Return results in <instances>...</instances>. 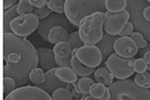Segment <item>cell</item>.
Masks as SVG:
<instances>
[{"label":"cell","mask_w":150,"mask_h":100,"mask_svg":"<svg viewBox=\"0 0 150 100\" xmlns=\"http://www.w3.org/2000/svg\"><path fill=\"white\" fill-rule=\"evenodd\" d=\"M56 64L59 65V67H68L71 68V57L69 58H60L55 56Z\"/></svg>","instance_id":"35"},{"label":"cell","mask_w":150,"mask_h":100,"mask_svg":"<svg viewBox=\"0 0 150 100\" xmlns=\"http://www.w3.org/2000/svg\"><path fill=\"white\" fill-rule=\"evenodd\" d=\"M52 100H73L71 92L66 88H59L55 90L51 95Z\"/></svg>","instance_id":"28"},{"label":"cell","mask_w":150,"mask_h":100,"mask_svg":"<svg viewBox=\"0 0 150 100\" xmlns=\"http://www.w3.org/2000/svg\"><path fill=\"white\" fill-rule=\"evenodd\" d=\"M68 36L69 34L67 32L66 28L63 27V26H55V27L50 29L48 38H49L50 43H52V44H58L60 42L67 41Z\"/></svg>","instance_id":"17"},{"label":"cell","mask_w":150,"mask_h":100,"mask_svg":"<svg viewBox=\"0 0 150 100\" xmlns=\"http://www.w3.org/2000/svg\"><path fill=\"white\" fill-rule=\"evenodd\" d=\"M34 11V7L29 3V1L26 0H20L17 4V13L19 16L27 15V14H31Z\"/></svg>","instance_id":"27"},{"label":"cell","mask_w":150,"mask_h":100,"mask_svg":"<svg viewBox=\"0 0 150 100\" xmlns=\"http://www.w3.org/2000/svg\"><path fill=\"white\" fill-rule=\"evenodd\" d=\"M53 52L56 57L60 58H69L71 57V53H72V48L70 47V45L68 44L67 41L64 42H60L58 44H55L53 47Z\"/></svg>","instance_id":"21"},{"label":"cell","mask_w":150,"mask_h":100,"mask_svg":"<svg viewBox=\"0 0 150 100\" xmlns=\"http://www.w3.org/2000/svg\"><path fill=\"white\" fill-rule=\"evenodd\" d=\"M38 52L26 38L13 33L3 34V76L13 78L18 87L25 86L29 74L37 68Z\"/></svg>","instance_id":"1"},{"label":"cell","mask_w":150,"mask_h":100,"mask_svg":"<svg viewBox=\"0 0 150 100\" xmlns=\"http://www.w3.org/2000/svg\"><path fill=\"white\" fill-rule=\"evenodd\" d=\"M70 92H71L72 96H73L74 98H79V97H80L81 95H82V94L80 93V92H78V91H77L76 89L74 88V86H73V89H72V90H71V91H70Z\"/></svg>","instance_id":"41"},{"label":"cell","mask_w":150,"mask_h":100,"mask_svg":"<svg viewBox=\"0 0 150 100\" xmlns=\"http://www.w3.org/2000/svg\"><path fill=\"white\" fill-rule=\"evenodd\" d=\"M94 78H95L97 83L103 84L106 87H109L113 83L114 76L106 67H100L94 71Z\"/></svg>","instance_id":"18"},{"label":"cell","mask_w":150,"mask_h":100,"mask_svg":"<svg viewBox=\"0 0 150 100\" xmlns=\"http://www.w3.org/2000/svg\"><path fill=\"white\" fill-rule=\"evenodd\" d=\"M106 88H107V87L104 86L103 84H100V83H97V82H96V83H94L92 86H91L90 95L92 97H94V98L100 100L103 97L104 93H105Z\"/></svg>","instance_id":"30"},{"label":"cell","mask_w":150,"mask_h":100,"mask_svg":"<svg viewBox=\"0 0 150 100\" xmlns=\"http://www.w3.org/2000/svg\"><path fill=\"white\" fill-rule=\"evenodd\" d=\"M149 3H150V0H149Z\"/></svg>","instance_id":"46"},{"label":"cell","mask_w":150,"mask_h":100,"mask_svg":"<svg viewBox=\"0 0 150 100\" xmlns=\"http://www.w3.org/2000/svg\"><path fill=\"white\" fill-rule=\"evenodd\" d=\"M134 82L139 87L145 89L150 88V72L145 71L144 73H137L134 76Z\"/></svg>","instance_id":"23"},{"label":"cell","mask_w":150,"mask_h":100,"mask_svg":"<svg viewBox=\"0 0 150 100\" xmlns=\"http://www.w3.org/2000/svg\"><path fill=\"white\" fill-rule=\"evenodd\" d=\"M38 57H39V65L45 72L55 68L56 60L55 54L52 49L49 48H38Z\"/></svg>","instance_id":"13"},{"label":"cell","mask_w":150,"mask_h":100,"mask_svg":"<svg viewBox=\"0 0 150 100\" xmlns=\"http://www.w3.org/2000/svg\"><path fill=\"white\" fill-rule=\"evenodd\" d=\"M39 18L34 13L18 16L12 20L10 28L13 34L21 38H25L32 34L39 26Z\"/></svg>","instance_id":"6"},{"label":"cell","mask_w":150,"mask_h":100,"mask_svg":"<svg viewBox=\"0 0 150 100\" xmlns=\"http://www.w3.org/2000/svg\"><path fill=\"white\" fill-rule=\"evenodd\" d=\"M134 27H133V24L131 22H128L125 27L123 28V30L119 33V37H126V36H130L131 34L134 32Z\"/></svg>","instance_id":"34"},{"label":"cell","mask_w":150,"mask_h":100,"mask_svg":"<svg viewBox=\"0 0 150 100\" xmlns=\"http://www.w3.org/2000/svg\"><path fill=\"white\" fill-rule=\"evenodd\" d=\"M129 37L131 38L135 43H136V45H137V47H138V49H139V48L143 49V48H146L147 46H148V43H147L146 39L143 37V35H142L141 33H139V32H133L131 35L129 36Z\"/></svg>","instance_id":"31"},{"label":"cell","mask_w":150,"mask_h":100,"mask_svg":"<svg viewBox=\"0 0 150 100\" xmlns=\"http://www.w3.org/2000/svg\"><path fill=\"white\" fill-rule=\"evenodd\" d=\"M78 83L79 91L82 95H88L90 94V88L94 84V80L90 77H81L77 81Z\"/></svg>","instance_id":"24"},{"label":"cell","mask_w":150,"mask_h":100,"mask_svg":"<svg viewBox=\"0 0 150 100\" xmlns=\"http://www.w3.org/2000/svg\"><path fill=\"white\" fill-rule=\"evenodd\" d=\"M76 56L82 64L89 68L98 67L103 60L102 53L96 45H83L77 49Z\"/></svg>","instance_id":"9"},{"label":"cell","mask_w":150,"mask_h":100,"mask_svg":"<svg viewBox=\"0 0 150 100\" xmlns=\"http://www.w3.org/2000/svg\"><path fill=\"white\" fill-rule=\"evenodd\" d=\"M55 75L59 80L66 84H73L78 81L77 74L72 68L68 67H57Z\"/></svg>","instance_id":"16"},{"label":"cell","mask_w":150,"mask_h":100,"mask_svg":"<svg viewBox=\"0 0 150 100\" xmlns=\"http://www.w3.org/2000/svg\"><path fill=\"white\" fill-rule=\"evenodd\" d=\"M80 100H98V99L94 98V97H92L90 94H89V95H82Z\"/></svg>","instance_id":"42"},{"label":"cell","mask_w":150,"mask_h":100,"mask_svg":"<svg viewBox=\"0 0 150 100\" xmlns=\"http://www.w3.org/2000/svg\"><path fill=\"white\" fill-rule=\"evenodd\" d=\"M105 1L99 0H66L65 1V15L74 26H79L84 17L95 12H104Z\"/></svg>","instance_id":"2"},{"label":"cell","mask_w":150,"mask_h":100,"mask_svg":"<svg viewBox=\"0 0 150 100\" xmlns=\"http://www.w3.org/2000/svg\"><path fill=\"white\" fill-rule=\"evenodd\" d=\"M29 3L35 8H42V7L47 6V0H29Z\"/></svg>","instance_id":"36"},{"label":"cell","mask_w":150,"mask_h":100,"mask_svg":"<svg viewBox=\"0 0 150 100\" xmlns=\"http://www.w3.org/2000/svg\"><path fill=\"white\" fill-rule=\"evenodd\" d=\"M115 36H111L109 34H104L102 40L97 44V47L100 49L101 53H102L103 60H106L109 56L114 53V43L116 41Z\"/></svg>","instance_id":"14"},{"label":"cell","mask_w":150,"mask_h":100,"mask_svg":"<svg viewBox=\"0 0 150 100\" xmlns=\"http://www.w3.org/2000/svg\"><path fill=\"white\" fill-rule=\"evenodd\" d=\"M106 68L112 73L117 80H125L132 76L134 73V60L126 59L118 56L116 53H112L105 61Z\"/></svg>","instance_id":"5"},{"label":"cell","mask_w":150,"mask_h":100,"mask_svg":"<svg viewBox=\"0 0 150 100\" xmlns=\"http://www.w3.org/2000/svg\"><path fill=\"white\" fill-rule=\"evenodd\" d=\"M67 42H68V44L70 45V47L72 48V50H73V49H78V48L82 47L83 44H84V43L82 42L80 36H79L78 31L69 34L68 39H67Z\"/></svg>","instance_id":"29"},{"label":"cell","mask_w":150,"mask_h":100,"mask_svg":"<svg viewBox=\"0 0 150 100\" xmlns=\"http://www.w3.org/2000/svg\"><path fill=\"white\" fill-rule=\"evenodd\" d=\"M126 0H106L105 8L110 13H119L126 10Z\"/></svg>","instance_id":"20"},{"label":"cell","mask_w":150,"mask_h":100,"mask_svg":"<svg viewBox=\"0 0 150 100\" xmlns=\"http://www.w3.org/2000/svg\"><path fill=\"white\" fill-rule=\"evenodd\" d=\"M56 70L57 67H55L52 68L51 70H48V71L45 72V82L43 84H41L40 86H38L39 88L45 90L48 94H52L55 90L59 88H66L67 84L58 79L57 76L55 75Z\"/></svg>","instance_id":"12"},{"label":"cell","mask_w":150,"mask_h":100,"mask_svg":"<svg viewBox=\"0 0 150 100\" xmlns=\"http://www.w3.org/2000/svg\"><path fill=\"white\" fill-rule=\"evenodd\" d=\"M143 17L146 19L147 21H149V22H150V6H147V7H145V8H144Z\"/></svg>","instance_id":"38"},{"label":"cell","mask_w":150,"mask_h":100,"mask_svg":"<svg viewBox=\"0 0 150 100\" xmlns=\"http://www.w3.org/2000/svg\"><path fill=\"white\" fill-rule=\"evenodd\" d=\"M100 100H110V90H109V87H107V88H106L105 93H104L103 97Z\"/></svg>","instance_id":"39"},{"label":"cell","mask_w":150,"mask_h":100,"mask_svg":"<svg viewBox=\"0 0 150 100\" xmlns=\"http://www.w3.org/2000/svg\"><path fill=\"white\" fill-rule=\"evenodd\" d=\"M104 12H95L84 17L78 26V33L84 45L98 44L103 38Z\"/></svg>","instance_id":"3"},{"label":"cell","mask_w":150,"mask_h":100,"mask_svg":"<svg viewBox=\"0 0 150 100\" xmlns=\"http://www.w3.org/2000/svg\"><path fill=\"white\" fill-rule=\"evenodd\" d=\"M66 89H68L69 91H71L73 89V84H67L66 85Z\"/></svg>","instance_id":"43"},{"label":"cell","mask_w":150,"mask_h":100,"mask_svg":"<svg viewBox=\"0 0 150 100\" xmlns=\"http://www.w3.org/2000/svg\"><path fill=\"white\" fill-rule=\"evenodd\" d=\"M17 13V4L15 6H13L12 8L8 9V10L3 12V33H12L10 24L13 19H15L16 17H18Z\"/></svg>","instance_id":"19"},{"label":"cell","mask_w":150,"mask_h":100,"mask_svg":"<svg viewBox=\"0 0 150 100\" xmlns=\"http://www.w3.org/2000/svg\"><path fill=\"white\" fill-rule=\"evenodd\" d=\"M143 59L148 65H150V51H146L143 55Z\"/></svg>","instance_id":"40"},{"label":"cell","mask_w":150,"mask_h":100,"mask_svg":"<svg viewBox=\"0 0 150 100\" xmlns=\"http://www.w3.org/2000/svg\"><path fill=\"white\" fill-rule=\"evenodd\" d=\"M51 12L52 11L50 10L47 6H45V7H42V8H35L33 13H34L35 15H37L39 20H43V19L47 18L48 16L51 15Z\"/></svg>","instance_id":"33"},{"label":"cell","mask_w":150,"mask_h":100,"mask_svg":"<svg viewBox=\"0 0 150 100\" xmlns=\"http://www.w3.org/2000/svg\"><path fill=\"white\" fill-rule=\"evenodd\" d=\"M129 12L124 10L119 13H110L104 12V23L103 28L105 32L111 36L119 35L125 25L129 22Z\"/></svg>","instance_id":"7"},{"label":"cell","mask_w":150,"mask_h":100,"mask_svg":"<svg viewBox=\"0 0 150 100\" xmlns=\"http://www.w3.org/2000/svg\"><path fill=\"white\" fill-rule=\"evenodd\" d=\"M114 52L122 58L132 59L138 53V47L129 36L118 37L114 43Z\"/></svg>","instance_id":"10"},{"label":"cell","mask_w":150,"mask_h":100,"mask_svg":"<svg viewBox=\"0 0 150 100\" xmlns=\"http://www.w3.org/2000/svg\"><path fill=\"white\" fill-rule=\"evenodd\" d=\"M75 100H78V98H75Z\"/></svg>","instance_id":"45"},{"label":"cell","mask_w":150,"mask_h":100,"mask_svg":"<svg viewBox=\"0 0 150 100\" xmlns=\"http://www.w3.org/2000/svg\"><path fill=\"white\" fill-rule=\"evenodd\" d=\"M62 24L64 26H67V22L63 16H60V14H51L47 18L40 20L39 26L37 28L38 33L42 37L43 40L49 42L48 35H49L50 29L55 27V26H62Z\"/></svg>","instance_id":"11"},{"label":"cell","mask_w":150,"mask_h":100,"mask_svg":"<svg viewBox=\"0 0 150 100\" xmlns=\"http://www.w3.org/2000/svg\"><path fill=\"white\" fill-rule=\"evenodd\" d=\"M47 7L56 14L65 13V1L64 0H49Z\"/></svg>","instance_id":"26"},{"label":"cell","mask_w":150,"mask_h":100,"mask_svg":"<svg viewBox=\"0 0 150 100\" xmlns=\"http://www.w3.org/2000/svg\"><path fill=\"white\" fill-rule=\"evenodd\" d=\"M1 3H2V7H3L4 11H6V10H8V9L12 8L13 6H15L17 1H16V0H3Z\"/></svg>","instance_id":"37"},{"label":"cell","mask_w":150,"mask_h":100,"mask_svg":"<svg viewBox=\"0 0 150 100\" xmlns=\"http://www.w3.org/2000/svg\"><path fill=\"white\" fill-rule=\"evenodd\" d=\"M110 100H150L149 89L139 87L134 80H117L109 86Z\"/></svg>","instance_id":"4"},{"label":"cell","mask_w":150,"mask_h":100,"mask_svg":"<svg viewBox=\"0 0 150 100\" xmlns=\"http://www.w3.org/2000/svg\"><path fill=\"white\" fill-rule=\"evenodd\" d=\"M133 68H134V71L136 73H144L145 71H147L148 64L145 62V60L143 58H138V59L134 60Z\"/></svg>","instance_id":"32"},{"label":"cell","mask_w":150,"mask_h":100,"mask_svg":"<svg viewBox=\"0 0 150 100\" xmlns=\"http://www.w3.org/2000/svg\"><path fill=\"white\" fill-rule=\"evenodd\" d=\"M147 70H148V71L150 72V65H148V68H147Z\"/></svg>","instance_id":"44"},{"label":"cell","mask_w":150,"mask_h":100,"mask_svg":"<svg viewBox=\"0 0 150 100\" xmlns=\"http://www.w3.org/2000/svg\"><path fill=\"white\" fill-rule=\"evenodd\" d=\"M29 80L35 86H40L45 82V72L42 68H35L29 74Z\"/></svg>","instance_id":"22"},{"label":"cell","mask_w":150,"mask_h":100,"mask_svg":"<svg viewBox=\"0 0 150 100\" xmlns=\"http://www.w3.org/2000/svg\"><path fill=\"white\" fill-rule=\"evenodd\" d=\"M77 49H73L71 53V68L74 70L78 76L82 77H88L89 75H91L94 72V68H89L83 65L79 61V59L76 56Z\"/></svg>","instance_id":"15"},{"label":"cell","mask_w":150,"mask_h":100,"mask_svg":"<svg viewBox=\"0 0 150 100\" xmlns=\"http://www.w3.org/2000/svg\"><path fill=\"white\" fill-rule=\"evenodd\" d=\"M4 100H52V97L38 86L25 85L15 89Z\"/></svg>","instance_id":"8"},{"label":"cell","mask_w":150,"mask_h":100,"mask_svg":"<svg viewBox=\"0 0 150 100\" xmlns=\"http://www.w3.org/2000/svg\"><path fill=\"white\" fill-rule=\"evenodd\" d=\"M17 83L13 78L10 77H3V95L4 97L8 96L11 92H13L15 89H17Z\"/></svg>","instance_id":"25"}]
</instances>
